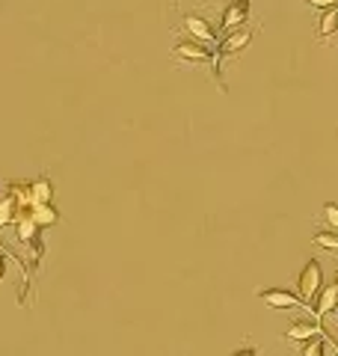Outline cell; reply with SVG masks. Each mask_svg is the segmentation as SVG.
<instances>
[{
    "label": "cell",
    "mask_w": 338,
    "mask_h": 356,
    "mask_svg": "<svg viewBox=\"0 0 338 356\" xmlns=\"http://www.w3.org/2000/svg\"><path fill=\"white\" fill-rule=\"evenodd\" d=\"M323 288V270L318 261H309L306 267H303V273L297 276V297L303 300V303H314V297L321 294Z\"/></svg>",
    "instance_id": "1"
},
{
    "label": "cell",
    "mask_w": 338,
    "mask_h": 356,
    "mask_svg": "<svg viewBox=\"0 0 338 356\" xmlns=\"http://www.w3.org/2000/svg\"><path fill=\"white\" fill-rule=\"evenodd\" d=\"M323 217H326V222H330V226L338 232V205H335V202H326V205H323Z\"/></svg>",
    "instance_id": "16"
},
{
    "label": "cell",
    "mask_w": 338,
    "mask_h": 356,
    "mask_svg": "<svg viewBox=\"0 0 338 356\" xmlns=\"http://www.w3.org/2000/svg\"><path fill=\"white\" fill-rule=\"evenodd\" d=\"M15 232H18V241L33 243V238H36L39 226H36V222H33L30 211H21V214H18V220H15Z\"/></svg>",
    "instance_id": "10"
},
{
    "label": "cell",
    "mask_w": 338,
    "mask_h": 356,
    "mask_svg": "<svg viewBox=\"0 0 338 356\" xmlns=\"http://www.w3.org/2000/svg\"><path fill=\"white\" fill-rule=\"evenodd\" d=\"M314 247L338 255V232H318V235H314Z\"/></svg>",
    "instance_id": "14"
},
{
    "label": "cell",
    "mask_w": 338,
    "mask_h": 356,
    "mask_svg": "<svg viewBox=\"0 0 338 356\" xmlns=\"http://www.w3.org/2000/svg\"><path fill=\"white\" fill-rule=\"evenodd\" d=\"M30 196H33V205H51V199H54V184H51V178H36V181L30 184Z\"/></svg>",
    "instance_id": "9"
},
{
    "label": "cell",
    "mask_w": 338,
    "mask_h": 356,
    "mask_svg": "<svg viewBox=\"0 0 338 356\" xmlns=\"http://www.w3.org/2000/svg\"><path fill=\"white\" fill-rule=\"evenodd\" d=\"M321 332H323V327L318 324L314 318H300V321H294V324L288 327V341H300V344H306V341H312V339H321Z\"/></svg>",
    "instance_id": "6"
},
{
    "label": "cell",
    "mask_w": 338,
    "mask_h": 356,
    "mask_svg": "<svg viewBox=\"0 0 338 356\" xmlns=\"http://www.w3.org/2000/svg\"><path fill=\"white\" fill-rule=\"evenodd\" d=\"M306 3H309V6H318V9H323V13H326V9L338 6V0H306Z\"/></svg>",
    "instance_id": "17"
},
{
    "label": "cell",
    "mask_w": 338,
    "mask_h": 356,
    "mask_svg": "<svg viewBox=\"0 0 338 356\" xmlns=\"http://www.w3.org/2000/svg\"><path fill=\"white\" fill-rule=\"evenodd\" d=\"M250 39H252V30H246V27L229 33V36H225V39L217 44V63H214V69L220 72L223 60H225V57H232V54H238V51H243L246 44H250Z\"/></svg>",
    "instance_id": "2"
},
{
    "label": "cell",
    "mask_w": 338,
    "mask_h": 356,
    "mask_svg": "<svg viewBox=\"0 0 338 356\" xmlns=\"http://www.w3.org/2000/svg\"><path fill=\"white\" fill-rule=\"evenodd\" d=\"M246 18H250V0H234V3H229L223 9V30H225V36L234 30H241L246 24Z\"/></svg>",
    "instance_id": "4"
},
{
    "label": "cell",
    "mask_w": 338,
    "mask_h": 356,
    "mask_svg": "<svg viewBox=\"0 0 338 356\" xmlns=\"http://www.w3.org/2000/svg\"><path fill=\"white\" fill-rule=\"evenodd\" d=\"M3 273H6V255L0 252V280H3Z\"/></svg>",
    "instance_id": "18"
},
{
    "label": "cell",
    "mask_w": 338,
    "mask_h": 356,
    "mask_svg": "<svg viewBox=\"0 0 338 356\" xmlns=\"http://www.w3.org/2000/svg\"><path fill=\"white\" fill-rule=\"evenodd\" d=\"M258 297H261V303H267L270 309H282V312H288V309H303V306H306L297 294L285 291V288H267V291H261Z\"/></svg>",
    "instance_id": "5"
},
{
    "label": "cell",
    "mask_w": 338,
    "mask_h": 356,
    "mask_svg": "<svg viewBox=\"0 0 338 356\" xmlns=\"http://www.w3.org/2000/svg\"><path fill=\"white\" fill-rule=\"evenodd\" d=\"M30 217H33V222H36V226H54V222L60 220V214H56L51 205H33V208H30Z\"/></svg>",
    "instance_id": "13"
},
{
    "label": "cell",
    "mask_w": 338,
    "mask_h": 356,
    "mask_svg": "<svg viewBox=\"0 0 338 356\" xmlns=\"http://www.w3.org/2000/svg\"><path fill=\"white\" fill-rule=\"evenodd\" d=\"M175 57L184 60V63H208V60H214V51L205 48V44L187 39V42H178L175 44Z\"/></svg>",
    "instance_id": "7"
},
{
    "label": "cell",
    "mask_w": 338,
    "mask_h": 356,
    "mask_svg": "<svg viewBox=\"0 0 338 356\" xmlns=\"http://www.w3.org/2000/svg\"><path fill=\"white\" fill-rule=\"evenodd\" d=\"M303 356H326V350H323V339H312V341L303 344Z\"/></svg>",
    "instance_id": "15"
},
{
    "label": "cell",
    "mask_w": 338,
    "mask_h": 356,
    "mask_svg": "<svg viewBox=\"0 0 338 356\" xmlns=\"http://www.w3.org/2000/svg\"><path fill=\"white\" fill-rule=\"evenodd\" d=\"M314 312L318 315H330V312H338V285H323L321 294L314 297Z\"/></svg>",
    "instance_id": "8"
},
{
    "label": "cell",
    "mask_w": 338,
    "mask_h": 356,
    "mask_svg": "<svg viewBox=\"0 0 338 356\" xmlns=\"http://www.w3.org/2000/svg\"><path fill=\"white\" fill-rule=\"evenodd\" d=\"M335 33H338V6L326 9L323 18H321V24H318V36L321 39H332Z\"/></svg>",
    "instance_id": "11"
},
{
    "label": "cell",
    "mask_w": 338,
    "mask_h": 356,
    "mask_svg": "<svg viewBox=\"0 0 338 356\" xmlns=\"http://www.w3.org/2000/svg\"><path fill=\"white\" fill-rule=\"evenodd\" d=\"M184 33L190 36V42H199V44H205V48H211L214 42H217V33H214V27L208 24L205 18H199V15H184Z\"/></svg>",
    "instance_id": "3"
},
{
    "label": "cell",
    "mask_w": 338,
    "mask_h": 356,
    "mask_svg": "<svg viewBox=\"0 0 338 356\" xmlns=\"http://www.w3.org/2000/svg\"><path fill=\"white\" fill-rule=\"evenodd\" d=\"M18 214H21L18 202H15V199L9 196V193H6L3 199H0V229L9 226V222H15V220H18Z\"/></svg>",
    "instance_id": "12"
},
{
    "label": "cell",
    "mask_w": 338,
    "mask_h": 356,
    "mask_svg": "<svg viewBox=\"0 0 338 356\" xmlns=\"http://www.w3.org/2000/svg\"><path fill=\"white\" fill-rule=\"evenodd\" d=\"M232 356H255V350H238V353H232Z\"/></svg>",
    "instance_id": "19"
}]
</instances>
